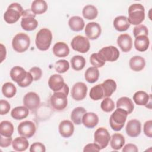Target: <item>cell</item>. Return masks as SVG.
Here are the masks:
<instances>
[{
  "label": "cell",
  "instance_id": "cell-1",
  "mask_svg": "<svg viewBox=\"0 0 152 152\" xmlns=\"http://www.w3.org/2000/svg\"><path fill=\"white\" fill-rule=\"evenodd\" d=\"M68 93L69 87L66 84H64L62 90L54 92L50 98V104L52 108L58 111L64 110L68 104Z\"/></svg>",
  "mask_w": 152,
  "mask_h": 152
},
{
  "label": "cell",
  "instance_id": "cell-2",
  "mask_svg": "<svg viewBox=\"0 0 152 152\" xmlns=\"http://www.w3.org/2000/svg\"><path fill=\"white\" fill-rule=\"evenodd\" d=\"M10 77L21 87H26L30 86L33 81L31 74L19 66H15L11 69Z\"/></svg>",
  "mask_w": 152,
  "mask_h": 152
},
{
  "label": "cell",
  "instance_id": "cell-3",
  "mask_svg": "<svg viewBox=\"0 0 152 152\" xmlns=\"http://www.w3.org/2000/svg\"><path fill=\"white\" fill-rule=\"evenodd\" d=\"M128 20L130 24L139 25L145 18V9L141 4H134L128 8Z\"/></svg>",
  "mask_w": 152,
  "mask_h": 152
},
{
  "label": "cell",
  "instance_id": "cell-4",
  "mask_svg": "<svg viewBox=\"0 0 152 152\" xmlns=\"http://www.w3.org/2000/svg\"><path fill=\"white\" fill-rule=\"evenodd\" d=\"M52 34L50 30L46 28L40 29L37 33L35 39V43L40 50L45 51L48 50L52 42Z\"/></svg>",
  "mask_w": 152,
  "mask_h": 152
},
{
  "label": "cell",
  "instance_id": "cell-5",
  "mask_svg": "<svg viewBox=\"0 0 152 152\" xmlns=\"http://www.w3.org/2000/svg\"><path fill=\"white\" fill-rule=\"evenodd\" d=\"M128 115L124 109L117 108L110 116L109 124L111 128L115 131L121 130L124 126Z\"/></svg>",
  "mask_w": 152,
  "mask_h": 152
},
{
  "label": "cell",
  "instance_id": "cell-6",
  "mask_svg": "<svg viewBox=\"0 0 152 152\" xmlns=\"http://www.w3.org/2000/svg\"><path fill=\"white\" fill-rule=\"evenodd\" d=\"M23 9L21 5L17 2L10 4L4 14V20L9 24L16 23L23 13Z\"/></svg>",
  "mask_w": 152,
  "mask_h": 152
},
{
  "label": "cell",
  "instance_id": "cell-7",
  "mask_svg": "<svg viewBox=\"0 0 152 152\" xmlns=\"http://www.w3.org/2000/svg\"><path fill=\"white\" fill-rule=\"evenodd\" d=\"M30 45V37L23 33L17 34L12 40V46L14 50L18 53L26 51Z\"/></svg>",
  "mask_w": 152,
  "mask_h": 152
},
{
  "label": "cell",
  "instance_id": "cell-8",
  "mask_svg": "<svg viewBox=\"0 0 152 152\" xmlns=\"http://www.w3.org/2000/svg\"><path fill=\"white\" fill-rule=\"evenodd\" d=\"M36 14L31 10H26L23 11L21 21V27L26 31H32L36 28L38 22L35 19Z\"/></svg>",
  "mask_w": 152,
  "mask_h": 152
},
{
  "label": "cell",
  "instance_id": "cell-9",
  "mask_svg": "<svg viewBox=\"0 0 152 152\" xmlns=\"http://www.w3.org/2000/svg\"><path fill=\"white\" fill-rule=\"evenodd\" d=\"M71 45L74 50L82 53L87 52L90 48L88 39L81 35L75 36L71 41Z\"/></svg>",
  "mask_w": 152,
  "mask_h": 152
},
{
  "label": "cell",
  "instance_id": "cell-10",
  "mask_svg": "<svg viewBox=\"0 0 152 152\" xmlns=\"http://www.w3.org/2000/svg\"><path fill=\"white\" fill-rule=\"evenodd\" d=\"M110 140V135L108 131L103 127L99 128L94 132V141L100 149L106 148Z\"/></svg>",
  "mask_w": 152,
  "mask_h": 152
},
{
  "label": "cell",
  "instance_id": "cell-11",
  "mask_svg": "<svg viewBox=\"0 0 152 152\" xmlns=\"http://www.w3.org/2000/svg\"><path fill=\"white\" fill-rule=\"evenodd\" d=\"M98 53L104 61L113 62L116 61L119 56V51L113 46L104 47L101 49Z\"/></svg>",
  "mask_w": 152,
  "mask_h": 152
},
{
  "label": "cell",
  "instance_id": "cell-12",
  "mask_svg": "<svg viewBox=\"0 0 152 152\" xmlns=\"http://www.w3.org/2000/svg\"><path fill=\"white\" fill-rule=\"evenodd\" d=\"M18 134L27 138L33 137L36 130V125L34 123L30 121H25L21 122L17 128Z\"/></svg>",
  "mask_w": 152,
  "mask_h": 152
},
{
  "label": "cell",
  "instance_id": "cell-13",
  "mask_svg": "<svg viewBox=\"0 0 152 152\" xmlns=\"http://www.w3.org/2000/svg\"><path fill=\"white\" fill-rule=\"evenodd\" d=\"M40 103L39 95L34 92L27 93L23 98V104L28 109L33 110L37 109Z\"/></svg>",
  "mask_w": 152,
  "mask_h": 152
},
{
  "label": "cell",
  "instance_id": "cell-14",
  "mask_svg": "<svg viewBox=\"0 0 152 152\" xmlns=\"http://www.w3.org/2000/svg\"><path fill=\"white\" fill-rule=\"evenodd\" d=\"M87 87L83 82L76 83L71 90L72 97L77 101L83 100L87 95Z\"/></svg>",
  "mask_w": 152,
  "mask_h": 152
},
{
  "label": "cell",
  "instance_id": "cell-15",
  "mask_svg": "<svg viewBox=\"0 0 152 152\" xmlns=\"http://www.w3.org/2000/svg\"><path fill=\"white\" fill-rule=\"evenodd\" d=\"M102 28L99 24L96 22L88 23L85 28V34L90 40L97 39L100 35Z\"/></svg>",
  "mask_w": 152,
  "mask_h": 152
},
{
  "label": "cell",
  "instance_id": "cell-16",
  "mask_svg": "<svg viewBox=\"0 0 152 152\" xmlns=\"http://www.w3.org/2000/svg\"><path fill=\"white\" fill-rule=\"evenodd\" d=\"M126 132L131 137H138L141 131V122L137 119L129 121L126 126Z\"/></svg>",
  "mask_w": 152,
  "mask_h": 152
},
{
  "label": "cell",
  "instance_id": "cell-17",
  "mask_svg": "<svg viewBox=\"0 0 152 152\" xmlns=\"http://www.w3.org/2000/svg\"><path fill=\"white\" fill-rule=\"evenodd\" d=\"M65 84V83H64L62 77L57 74L52 75L48 80V86L49 88L54 92L62 90Z\"/></svg>",
  "mask_w": 152,
  "mask_h": 152
},
{
  "label": "cell",
  "instance_id": "cell-18",
  "mask_svg": "<svg viewBox=\"0 0 152 152\" xmlns=\"http://www.w3.org/2000/svg\"><path fill=\"white\" fill-rule=\"evenodd\" d=\"M117 43L124 52L131 50L132 47V40L128 34H120L117 39Z\"/></svg>",
  "mask_w": 152,
  "mask_h": 152
},
{
  "label": "cell",
  "instance_id": "cell-19",
  "mask_svg": "<svg viewBox=\"0 0 152 152\" xmlns=\"http://www.w3.org/2000/svg\"><path fill=\"white\" fill-rule=\"evenodd\" d=\"M74 131V126L71 121L64 120L60 122L59 125V132L64 138H69L72 135Z\"/></svg>",
  "mask_w": 152,
  "mask_h": 152
},
{
  "label": "cell",
  "instance_id": "cell-20",
  "mask_svg": "<svg viewBox=\"0 0 152 152\" xmlns=\"http://www.w3.org/2000/svg\"><path fill=\"white\" fill-rule=\"evenodd\" d=\"M151 95L148 94L144 91H138L133 95V100L139 106H147L151 102Z\"/></svg>",
  "mask_w": 152,
  "mask_h": 152
},
{
  "label": "cell",
  "instance_id": "cell-21",
  "mask_svg": "<svg viewBox=\"0 0 152 152\" xmlns=\"http://www.w3.org/2000/svg\"><path fill=\"white\" fill-rule=\"evenodd\" d=\"M116 107L124 109L129 115L134 110V104L130 98L128 97H122L117 100Z\"/></svg>",
  "mask_w": 152,
  "mask_h": 152
},
{
  "label": "cell",
  "instance_id": "cell-22",
  "mask_svg": "<svg viewBox=\"0 0 152 152\" xmlns=\"http://www.w3.org/2000/svg\"><path fill=\"white\" fill-rule=\"evenodd\" d=\"M99 122L98 116L93 112H86L82 119V123L88 128L95 127Z\"/></svg>",
  "mask_w": 152,
  "mask_h": 152
},
{
  "label": "cell",
  "instance_id": "cell-23",
  "mask_svg": "<svg viewBox=\"0 0 152 152\" xmlns=\"http://www.w3.org/2000/svg\"><path fill=\"white\" fill-rule=\"evenodd\" d=\"M53 53L57 57H66L69 53L68 46L64 42L56 43L53 47Z\"/></svg>",
  "mask_w": 152,
  "mask_h": 152
},
{
  "label": "cell",
  "instance_id": "cell-24",
  "mask_svg": "<svg viewBox=\"0 0 152 152\" xmlns=\"http://www.w3.org/2000/svg\"><path fill=\"white\" fill-rule=\"evenodd\" d=\"M113 26L116 30L119 31H124L127 30L130 27V23L126 17L120 15L116 17L114 19Z\"/></svg>",
  "mask_w": 152,
  "mask_h": 152
},
{
  "label": "cell",
  "instance_id": "cell-25",
  "mask_svg": "<svg viewBox=\"0 0 152 152\" xmlns=\"http://www.w3.org/2000/svg\"><path fill=\"white\" fill-rule=\"evenodd\" d=\"M150 45V40L147 36H139L135 37L134 46L136 50L139 52H144L148 49Z\"/></svg>",
  "mask_w": 152,
  "mask_h": 152
},
{
  "label": "cell",
  "instance_id": "cell-26",
  "mask_svg": "<svg viewBox=\"0 0 152 152\" xmlns=\"http://www.w3.org/2000/svg\"><path fill=\"white\" fill-rule=\"evenodd\" d=\"M28 141L26 137L21 136L15 138L12 142V148L17 151H24L28 147Z\"/></svg>",
  "mask_w": 152,
  "mask_h": 152
},
{
  "label": "cell",
  "instance_id": "cell-27",
  "mask_svg": "<svg viewBox=\"0 0 152 152\" xmlns=\"http://www.w3.org/2000/svg\"><path fill=\"white\" fill-rule=\"evenodd\" d=\"M103 90V97H109L116 89V83L112 79H107L101 84Z\"/></svg>",
  "mask_w": 152,
  "mask_h": 152
},
{
  "label": "cell",
  "instance_id": "cell-28",
  "mask_svg": "<svg viewBox=\"0 0 152 152\" xmlns=\"http://www.w3.org/2000/svg\"><path fill=\"white\" fill-rule=\"evenodd\" d=\"M129 65L132 70L140 71L145 67V61L140 56H134L130 59Z\"/></svg>",
  "mask_w": 152,
  "mask_h": 152
},
{
  "label": "cell",
  "instance_id": "cell-29",
  "mask_svg": "<svg viewBox=\"0 0 152 152\" xmlns=\"http://www.w3.org/2000/svg\"><path fill=\"white\" fill-rule=\"evenodd\" d=\"M68 24L70 28L74 31L82 30L85 26L84 21L79 16L71 17L68 21Z\"/></svg>",
  "mask_w": 152,
  "mask_h": 152
},
{
  "label": "cell",
  "instance_id": "cell-30",
  "mask_svg": "<svg viewBox=\"0 0 152 152\" xmlns=\"http://www.w3.org/2000/svg\"><path fill=\"white\" fill-rule=\"evenodd\" d=\"M28 109L24 106H17L11 112V116L16 120H21L27 118L28 115Z\"/></svg>",
  "mask_w": 152,
  "mask_h": 152
},
{
  "label": "cell",
  "instance_id": "cell-31",
  "mask_svg": "<svg viewBox=\"0 0 152 152\" xmlns=\"http://www.w3.org/2000/svg\"><path fill=\"white\" fill-rule=\"evenodd\" d=\"M48 10V5L44 0H35L31 6V10L35 14H42Z\"/></svg>",
  "mask_w": 152,
  "mask_h": 152
},
{
  "label": "cell",
  "instance_id": "cell-32",
  "mask_svg": "<svg viewBox=\"0 0 152 152\" xmlns=\"http://www.w3.org/2000/svg\"><path fill=\"white\" fill-rule=\"evenodd\" d=\"M110 138V146L113 150H118L124 146L125 140L124 137L122 134L115 133L113 134Z\"/></svg>",
  "mask_w": 152,
  "mask_h": 152
},
{
  "label": "cell",
  "instance_id": "cell-33",
  "mask_svg": "<svg viewBox=\"0 0 152 152\" xmlns=\"http://www.w3.org/2000/svg\"><path fill=\"white\" fill-rule=\"evenodd\" d=\"M86 113V110L83 107H77L73 109L71 114V118L72 122L76 125L82 123V119Z\"/></svg>",
  "mask_w": 152,
  "mask_h": 152
},
{
  "label": "cell",
  "instance_id": "cell-34",
  "mask_svg": "<svg viewBox=\"0 0 152 152\" xmlns=\"http://www.w3.org/2000/svg\"><path fill=\"white\" fill-rule=\"evenodd\" d=\"M14 132V126L8 121H3L0 124V134L4 137H10Z\"/></svg>",
  "mask_w": 152,
  "mask_h": 152
},
{
  "label": "cell",
  "instance_id": "cell-35",
  "mask_svg": "<svg viewBox=\"0 0 152 152\" xmlns=\"http://www.w3.org/2000/svg\"><path fill=\"white\" fill-rule=\"evenodd\" d=\"M86 80L90 83L96 82L99 77V71L94 66L88 68L84 74Z\"/></svg>",
  "mask_w": 152,
  "mask_h": 152
},
{
  "label": "cell",
  "instance_id": "cell-36",
  "mask_svg": "<svg viewBox=\"0 0 152 152\" xmlns=\"http://www.w3.org/2000/svg\"><path fill=\"white\" fill-rule=\"evenodd\" d=\"M82 14L86 19L93 20L97 17L98 11L95 6L93 5H87L83 8Z\"/></svg>",
  "mask_w": 152,
  "mask_h": 152
},
{
  "label": "cell",
  "instance_id": "cell-37",
  "mask_svg": "<svg viewBox=\"0 0 152 152\" xmlns=\"http://www.w3.org/2000/svg\"><path fill=\"white\" fill-rule=\"evenodd\" d=\"M71 64L73 69L75 71H80L84 68L86 61L83 56L75 55L71 59Z\"/></svg>",
  "mask_w": 152,
  "mask_h": 152
},
{
  "label": "cell",
  "instance_id": "cell-38",
  "mask_svg": "<svg viewBox=\"0 0 152 152\" xmlns=\"http://www.w3.org/2000/svg\"><path fill=\"white\" fill-rule=\"evenodd\" d=\"M2 92L4 96L6 97L11 98L15 95L17 88L12 83L7 82L2 86Z\"/></svg>",
  "mask_w": 152,
  "mask_h": 152
},
{
  "label": "cell",
  "instance_id": "cell-39",
  "mask_svg": "<svg viewBox=\"0 0 152 152\" xmlns=\"http://www.w3.org/2000/svg\"><path fill=\"white\" fill-rule=\"evenodd\" d=\"M90 97L93 100H99L103 98V90L101 84L93 87L90 91Z\"/></svg>",
  "mask_w": 152,
  "mask_h": 152
},
{
  "label": "cell",
  "instance_id": "cell-40",
  "mask_svg": "<svg viewBox=\"0 0 152 152\" xmlns=\"http://www.w3.org/2000/svg\"><path fill=\"white\" fill-rule=\"evenodd\" d=\"M55 69L57 72L62 74L66 72L69 68V64L68 61L61 59L57 61L55 64Z\"/></svg>",
  "mask_w": 152,
  "mask_h": 152
},
{
  "label": "cell",
  "instance_id": "cell-41",
  "mask_svg": "<svg viewBox=\"0 0 152 152\" xmlns=\"http://www.w3.org/2000/svg\"><path fill=\"white\" fill-rule=\"evenodd\" d=\"M102 110L105 112H110L115 108L114 102L109 97H105L102 102L100 104Z\"/></svg>",
  "mask_w": 152,
  "mask_h": 152
},
{
  "label": "cell",
  "instance_id": "cell-42",
  "mask_svg": "<svg viewBox=\"0 0 152 152\" xmlns=\"http://www.w3.org/2000/svg\"><path fill=\"white\" fill-rule=\"evenodd\" d=\"M90 61L91 64L96 68L102 67L106 62V61L102 58L98 53H94L91 54L90 58Z\"/></svg>",
  "mask_w": 152,
  "mask_h": 152
},
{
  "label": "cell",
  "instance_id": "cell-43",
  "mask_svg": "<svg viewBox=\"0 0 152 152\" xmlns=\"http://www.w3.org/2000/svg\"><path fill=\"white\" fill-rule=\"evenodd\" d=\"M133 33L135 37L142 35L148 36V30L145 26L142 24H139L134 27L133 29Z\"/></svg>",
  "mask_w": 152,
  "mask_h": 152
},
{
  "label": "cell",
  "instance_id": "cell-44",
  "mask_svg": "<svg viewBox=\"0 0 152 152\" xmlns=\"http://www.w3.org/2000/svg\"><path fill=\"white\" fill-rule=\"evenodd\" d=\"M30 152H45L46 151V147L44 144L40 142H36L31 144L30 148Z\"/></svg>",
  "mask_w": 152,
  "mask_h": 152
},
{
  "label": "cell",
  "instance_id": "cell-45",
  "mask_svg": "<svg viewBox=\"0 0 152 152\" xmlns=\"http://www.w3.org/2000/svg\"><path fill=\"white\" fill-rule=\"evenodd\" d=\"M29 72L32 75L34 81H37V80H40V78L42 77V69L40 68L36 67V66L31 68L30 69Z\"/></svg>",
  "mask_w": 152,
  "mask_h": 152
},
{
  "label": "cell",
  "instance_id": "cell-46",
  "mask_svg": "<svg viewBox=\"0 0 152 152\" xmlns=\"http://www.w3.org/2000/svg\"><path fill=\"white\" fill-rule=\"evenodd\" d=\"M10 104L5 100H0V109H1V115H4L8 113L10 109Z\"/></svg>",
  "mask_w": 152,
  "mask_h": 152
},
{
  "label": "cell",
  "instance_id": "cell-47",
  "mask_svg": "<svg viewBox=\"0 0 152 152\" xmlns=\"http://www.w3.org/2000/svg\"><path fill=\"white\" fill-rule=\"evenodd\" d=\"M144 133L150 138L152 137V121H146L144 125Z\"/></svg>",
  "mask_w": 152,
  "mask_h": 152
},
{
  "label": "cell",
  "instance_id": "cell-48",
  "mask_svg": "<svg viewBox=\"0 0 152 152\" xmlns=\"http://www.w3.org/2000/svg\"><path fill=\"white\" fill-rule=\"evenodd\" d=\"M12 137H4L1 135V141H0V146L1 147H9L11 144L12 143Z\"/></svg>",
  "mask_w": 152,
  "mask_h": 152
},
{
  "label": "cell",
  "instance_id": "cell-49",
  "mask_svg": "<svg viewBox=\"0 0 152 152\" xmlns=\"http://www.w3.org/2000/svg\"><path fill=\"white\" fill-rule=\"evenodd\" d=\"M101 149L96 143H90L87 144L83 150L84 152L86 151H99Z\"/></svg>",
  "mask_w": 152,
  "mask_h": 152
},
{
  "label": "cell",
  "instance_id": "cell-50",
  "mask_svg": "<svg viewBox=\"0 0 152 152\" xmlns=\"http://www.w3.org/2000/svg\"><path fill=\"white\" fill-rule=\"evenodd\" d=\"M138 149L137 147L134 144H127L122 148L123 152H137Z\"/></svg>",
  "mask_w": 152,
  "mask_h": 152
},
{
  "label": "cell",
  "instance_id": "cell-51",
  "mask_svg": "<svg viewBox=\"0 0 152 152\" xmlns=\"http://www.w3.org/2000/svg\"><path fill=\"white\" fill-rule=\"evenodd\" d=\"M1 62H2L3 61V60L4 59H5V57H6V49H5V47L2 43L1 44Z\"/></svg>",
  "mask_w": 152,
  "mask_h": 152
}]
</instances>
